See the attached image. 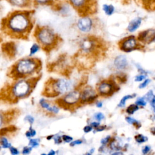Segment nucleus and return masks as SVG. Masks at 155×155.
I'll return each mask as SVG.
<instances>
[{
  "mask_svg": "<svg viewBox=\"0 0 155 155\" xmlns=\"http://www.w3.org/2000/svg\"><path fill=\"white\" fill-rule=\"evenodd\" d=\"M9 151H10L11 154H12V155H18L20 153L19 151L18 148H16L14 147H12V146L9 148Z\"/></svg>",
  "mask_w": 155,
  "mask_h": 155,
  "instance_id": "obj_39",
  "label": "nucleus"
},
{
  "mask_svg": "<svg viewBox=\"0 0 155 155\" xmlns=\"http://www.w3.org/2000/svg\"><path fill=\"white\" fill-rule=\"evenodd\" d=\"M142 22V18L140 17H137L133 19H132L127 27L128 30L130 32H134L136 31Z\"/></svg>",
  "mask_w": 155,
  "mask_h": 155,
  "instance_id": "obj_19",
  "label": "nucleus"
},
{
  "mask_svg": "<svg viewBox=\"0 0 155 155\" xmlns=\"http://www.w3.org/2000/svg\"><path fill=\"white\" fill-rule=\"evenodd\" d=\"M25 136L28 138H31V137H33L36 136V131L32 128L31 126H30V127L29 128L28 130H27L25 132Z\"/></svg>",
  "mask_w": 155,
  "mask_h": 155,
  "instance_id": "obj_27",
  "label": "nucleus"
},
{
  "mask_svg": "<svg viewBox=\"0 0 155 155\" xmlns=\"http://www.w3.org/2000/svg\"><path fill=\"white\" fill-rule=\"evenodd\" d=\"M72 8L79 15L86 16L92 14L96 8L95 0H65Z\"/></svg>",
  "mask_w": 155,
  "mask_h": 155,
  "instance_id": "obj_7",
  "label": "nucleus"
},
{
  "mask_svg": "<svg viewBox=\"0 0 155 155\" xmlns=\"http://www.w3.org/2000/svg\"><path fill=\"white\" fill-rule=\"evenodd\" d=\"M34 35L38 43L45 51H49L56 47L59 40L54 31L47 26L37 25Z\"/></svg>",
  "mask_w": 155,
  "mask_h": 155,
  "instance_id": "obj_4",
  "label": "nucleus"
},
{
  "mask_svg": "<svg viewBox=\"0 0 155 155\" xmlns=\"http://www.w3.org/2000/svg\"><path fill=\"white\" fill-rule=\"evenodd\" d=\"M58 0H32L33 7L50 6L51 7Z\"/></svg>",
  "mask_w": 155,
  "mask_h": 155,
  "instance_id": "obj_20",
  "label": "nucleus"
},
{
  "mask_svg": "<svg viewBox=\"0 0 155 155\" xmlns=\"http://www.w3.org/2000/svg\"><path fill=\"white\" fill-rule=\"evenodd\" d=\"M39 104L44 110L50 114H57L59 112V108L58 105L51 104L44 98H41L39 101Z\"/></svg>",
  "mask_w": 155,
  "mask_h": 155,
  "instance_id": "obj_11",
  "label": "nucleus"
},
{
  "mask_svg": "<svg viewBox=\"0 0 155 155\" xmlns=\"http://www.w3.org/2000/svg\"><path fill=\"white\" fill-rule=\"evenodd\" d=\"M0 41H1V38H0Z\"/></svg>",
  "mask_w": 155,
  "mask_h": 155,
  "instance_id": "obj_54",
  "label": "nucleus"
},
{
  "mask_svg": "<svg viewBox=\"0 0 155 155\" xmlns=\"http://www.w3.org/2000/svg\"><path fill=\"white\" fill-rule=\"evenodd\" d=\"M40 48H41V46L38 43L33 44L30 48L29 56H31L34 55L35 53H36L40 50Z\"/></svg>",
  "mask_w": 155,
  "mask_h": 155,
  "instance_id": "obj_23",
  "label": "nucleus"
},
{
  "mask_svg": "<svg viewBox=\"0 0 155 155\" xmlns=\"http://www.w3.org/2000/svg\"><path fill=\"white\" fill-rule=\"evenodd\" d=\"M136 47V41L133 36L125 39L121 42L120 49L125 52H130L135 49Z\"/></svg>",
  "mask_w": 155,
  "mask_h": 155,
  "instance_id": "obj_15",
  "label": "nucleus"
},
{
  "mask_svg": "<svg viewBox=\"0 0 155 155\" xmlns=\"http://www.w3.org/2000/svg\"><path fill=\"white\" fill-rule=\"evenodd\" d=\"M106 128V126L105 125H99L97 127H96L95 128V131L99 132V131H102L103 130H104Z\"/></svg>",
  "mask_w": 155,
  "mask_h": 155,
  "instance_id": "obj_44",
  "label": "nucleus"
},
{
  "mask_svg": "<svg viewBox=\"0 0 155 155\" xmlns=\"http://www.w3.org/2000/svg\"><path fill=\"white\" fill-rule=\"evenodd\" d=\"M145 78V76L144 75H139L137 76L135 78V81H142L143 79H144Z\"/></svg>",
  "mask_w": 155,
  "mask_h": 155,
  "instance_id": "obj_46",
  "label": "nucleus"
},
{
  "mask_svg": "<svg viewBox=\"0 0 155 155\" xmlns=\"http://www.w3.org/2000/svg\"><path fill=\"white\" fill-rule=\"evenodd\" d=\"M133 96L131 95H127V96H125L122 97V99L120 100V102L118 104V107H125V102L127 100L129 99H131V98H133Z\"/></svg>",
  "mask_w": 155,
  "mask_h": 155,
  "instance_id": "obj_29",
  "label": "nucleus"
},
{
  "mask_svg": "<svg viewBox=\"0 0 155 155\" xmlns=\"http://www.w3.org/2000/svg\"><path fill=\"white\" fill-rule=\"evenodd\" d=\"M53 137H54V135H49V136H47V139L48 140H50L53 139Z\"/></svg>",
  "mask_w": 155,
  "mask_h": 155,
  "instance_id": "obj_51",
  "label": "nucleus"
},
{
  "mask_svg": "<svg viewBox=\"0 0 155 155\" xmlns=\"http://www.w3.org/2000/svg\"><path fill=\"white\" fill-rule=\"evenodd\" d=\"M102 10L105 15L108 16H110L113 14L115 10V8L112 4H105L102 5Z\"/></svg>",
  "mask_w": 155,
  "mask_h": 155,
  "instance_id": "obj_21",
  "label": "nucleus"
},
{
  "mask_svg": "<svg viewBox=\"0 0 155 155\" xmlns=\"http://www.w3.org/2000/svg\"><path fill=\"white\" fill-rule=\"evenodd\" d=\"M98 95L91 87H85L81 90L80 103L81 104H90L95 101Z\"/></svg>",
  "mask_w": 155,
  "mask_h": 155,
  "instance_id": "obj_9",
  "label": "nucleus"
},
{
  "mask_svg": "<svg viewBox=\"0 0 155 155\" xmlns=\"http://www.w3.org/2000/svg\"><path fill=\"white\" fill-rule=\"evenodd\" d=\"M125 120H127V122L130 124H134V125H136V126H138V127H140V125L139 124V123L138 122L137 120H136V119L132 118V117H125Z\"/></svg>",
  "mask_w": 155,
  "mask_h": 155,
  "instance_id": "obj_31",
  "label": "nucleus"
},
{
  "mask_svg": "<svg viewBox=\"0 0 155 155\" xmlns=\"http://www.w3.org/2000/svg\"><path fill=\"white\" fill-rule=\"evenodd\" d=\"M114 64L118 69H124L128 64L126 57L124 55H119L117 56L114 59Z\"/></svg>",
  "mask_w": 155,
  "mask_h": 155,
  "instance_id": "obj_18",
  "label": "nucleus"
},
{
  "mask_svg": "<svg viewBox=\"0 0 155 155\" xmlns=\"http://www.w3.org/2000/svg\"><path fill=\"white\" fill-rule=\"evenodd\" d=\"M0 145L4 149H9L12 147V144L8 141V139L4 136H1L0 137Z\"/></svg>",
  "mask_w": 155,
  "mask_h": 155,
  "instance_id": "obj_22",
  "label": "nucleus"
},
{
  "mask_svg": "<svg viewBox=\"0 0 155 155\" xmlns=\"http://www.w3.org/2000/svg\"><path fill=\"white\" fill-rule=\"evenodd\" d=\"M2 50L8 57L13 58L16 54L17 48L15 43L12 42H9L4 43L3 44V45L2 46Z\"/></svg>",
  "mask_w": 155,
  "mask_h": 155,
  "instance_id": "obj_17",
  "label": "nucleus"
},
{
  "mask_svg": "<svg viewBox=\"0 0 155 155\" xmlns=\"http://www.w3.org/2000/svg\"><path fill=\"white\" fill-rule=\"evenodd\" d=\"M81 90L74 88L66 93L56 101V104L60 107L66 110L74 109L81 104L80 103Z\"/></svg>",
  "mask_w": 155,
  "mask_h": 155,
  "instance_id": "obj_6",
  "label": "nucleus"
},
{
  "mask_svg": "<svg viewBox=\"0 0 155 155\" xmlns=\"http://www.w3.org/2000/svg\"><path fill=\"white\" fill-rule=\"evenodd\" d=\"M110 147L111 150H116V151H119L121 149L122 147L120 144L119 142H118L117 140H113V141L111 142L110 144Z\"/></svg>",
  "mask_w": 155,
  "mask_h": 155,
  "instance_id": "obj_25",
  "label": "nucleus"
},
{
  "mask_svg": "<svg viewBox=\"0 0 155 155\" xmlns=\"http://www.w3.org/2000/svg\"><path fill=\"white\" fill-rule=\"evenodd\" d=\"M32 149H33V148H31L29 145L25 146L22 148L21 153L22 154H28L31 153V151H32Z\"/></svg>",
  "mask_w": 155,
  "mask_h": 155,
  "instance_id": "obj_34",
  "label": "nucleus"
},
{
  "mask_svg": "<svg viewBox=\"0 0 155 155\" xmlns=\"http://www.w3.org/2000/svg\"><path fill=\"white\" fill-rule=\"evenodd\" d=\"M81 51L84 53H90L93 51L96 48V43L90 38H84L80 44Z\"/></svg>",
  "mask_w": 155,
  "mask_h": 155,
  "instance_id": "obj_12",
  "label": "nucleus"
},
{
  "mask_svg": "<svg viewBox=\"0 0 155 155\" xmlns=\"http://www.w3.org/2000/svg\"><path fill=\"white\" fill-rule=\"evenodd\" d=\"M34 15L31 8L10 12L1 21V30L13 38H27L34 27Z\"/></svg>",
  "mask_w": 155,
  "mask_h": 155,
  "instance_id": "obj_1",
  "label": "nucleus"
},
{
  "mask_svg": "<svg viewBox=\"0 0 155 155\" xmlns=\"http://www.w3.org/2000/svg\"><path fill=\"white\" fill-rule=\"evenodd\" d=\"M53 139H54V142L55 144L59 145L61 143H62V136H59V135H54L53 137Z\"/></svg>",
  "mask_w": 155,
  "mask_h": 155,
  "instance_id": "obj_35",
  "label": "nucleus"
},
{
  "mask_svg": "<svg viewBox=\"0 0 155 155\" xmlns=\"http://www.w3.org/2000/svg\"><path fill=\"white\" fill-rule=\"evenodd\" d=\"M138 39L144 44H150L155 40V30L148 29L142 31L138 36Z\"/></svg>",
  "mask_w": 155,
  "mask_h": 155,
  "instance_id": "obj_13",
  "label": "nucleus"
},
{
  "mask_svg": "<svg viewBox=\"0 0 155 155\" xmlns=\"http://www.w3.org/2000/svg\"><path fill=\"white\" fill-rule=\"evenodd\" d=\"M38 81L36 77L16 79L10 88V98L19 100L28 97L35 88Z\"/></svg>",
  "mask_w": 155,
  "mask_h": 155,
  "instance_id": "obj_3",
  "label": "nucleus"
},
{
  "mask_svg": "<svg viewBox=\"0 0 155 155\" xmlns=\"http://www.w3.org/2000/svg\"><path fill=\"white\" fill-rule=\"evenodd\" d=\"M12 6L18 9H29L33 5L32 0H5Z\"/></svg>",
  "mask_w": 155,
  "mask_h": 155,
  "instance_id": "obj_14",
  "label": "nucleus"
},
{
  "mask_svg": "<svg viewBox=\"0 0 155 155\" xmlns=\"http://www.w3.org/2000/svg\"><path fill=\"white\" fill-rule=\"evenodd\" d=\"M62 141L66 143H70L73 140V138L69 135L63 134L62 135Z\"/></svg>",
  "mask_w": 155,
  "mask_h": 155,
  "instance_id": "obj_33",
  "label": "nucleus"
},
{
  "mask_svg": "<svg viewBox=\"0 0 155 155\" xmlns=\"http://www.w3.org/2000/svg\"><path fill=\"white\" fill-rule=\"evenodd\" d=\"M74 89L73 82L67 78L50 79L45 83L44 94L46 96L55 97L64 94Z\"/></svg>",
  "mask_w": 155,
  "mask_h": 155,
  "instance_id": "obj_5",
  "label": "nucleus"
},
{
  "mask_svg": "<svg viewBox=\"0 0 155 155\" xmlns=\"http://www.w3.org/2000/svg\"><path fill=\"white\" fill-rule=\"evenodd\" d=\"M24 120L27 122L28 123H29L30 126H31L33 124V123L35 122V118L33 117V116H32L31 115H27L24 117Z\"/></svg>",
  "mask_w": 155,
  "mask_h": 155,
  "instance_id": "obj_32",
  "label": "nucleus"
},
{
  "mask_svg": "<svg viewBox=\"0 0 155 155\" xmlns=\"http://www.w3.org/2000/svg\"><path fill=\"white\" fill-rule=\"evenodd\" d=\"M94 118L97 120L98 122H100L104 118V115L102 113H97L94 115Z\"/></svg>",
  "mask_w": 155,
  "mask_h": 155,
  "instance_id": "obj_37",
  "label": "nucleus"
},
{
  "mask_svg": "<svg viewBox=\"0 0 155 155\" xmlns=\"http://www.w3.org/2000/svg\"><path fill=\"white\" fill-rule=\"evenodd\" d=\"M151 133H152L153 134H155V127H154V128H151Z\"/></svg>",
  "mask_w": 155,
  "mask_h": 155,
  "instance_id": "obj_53",
  "label": "nucleus"
},
{
  "mask_svg": "<svg viewBox=\"0 0 155 155\" xmlns=\"http://www.w3.org/2000/svg\"><path fill=\"white\" fill-rule=\"evenodd\" d=\"M41 68V62L35 58H24L13 65L9 75L15 80L30 78Z\"/></svg>",
  "mask_w": 155,
  "mask_h": 155,
  "instance_id": "obj_2",
  "label": "nucleus"
},
{
  "mask_svg": "<svg viewBox=\"0 0 155 155\" xmlns=\"http://www.w3.org/2000/svg\"><path fill=\"white\" fill-rule=\"evenodd\" d=\"M96 107L98 108H101L102 107V103L101 102H97L96 103Z\"/></svg>",
  "mask_w": 155,
  "mask_h": 155,
  "instance_id": "obj_50",
  "label": "nucleus"
},
{
  "mask_svg": "<svg viewBox=\"0 0 155 155\" xmlns=\"http://www.w3.org/2000/svg\"><path fill=\"white\" fill-rule=\"evenodd\" d=\"M8 117V116L6 115L5 113L0 112V128L4 125L7 122V118Z\"/></svg>",
  "mask_w": 155,
  "mask_h": 155,
  "instance_id": "obj_28",
  "label": "nucleus"
},
{
  "mask_svg": "<svg viewBox=\"0 0 155 155\" xmlns=\"http://www.w3.org/2000/svg\"><path fill=\"white\" fill-rule=\"evenodd\" d=\"M134 139H135L136 141L138 143H143L148 140V138L147 137L143 136L142 134H137V135L135 136Z\"/></svg>",
  "mask_w": 155,
  "mask_h": 155,
  "instance_id": "obj_30",
  "label": "nucleus"
},
{
  "mask_svg": "<svg viewBox=\"0 0 155 155\" xmlns=\"http://www.w3.org/2000/svg\"><path fill=\"white\" fill-rule=\"evenodd\" d=\"M136 104L137 105H140V106H145L146 105V100L143 97L139 98L137 100L136 102Z\"/></svg>",
  "mask_w": 155,
  "mask_h": 155,
  "instance_id": "obj_36",
  "label": "nucleus"
},
{
  "mask_svg": "<svg viewBox=\"0 0 155 155\" xmlns=\"http://www.w3.org/2000/svg\"><path fill=\"white\" fill-rule=\"evenodd\" d=\"M93 21L89 15L81 16L76 22V27L79 31L83 33H89L93 28Z\"/></svg>",
  "mask_w": 155,
  "mask_h": 155,
  "instance_id": "obj_8",
  "label": "nucleus"
},
{
  "mask_svg": "<svg viewBox=\"0 0 155 155\" xmlns=\"http://www.w3.org/2000/svg\"><path fill=\"white\" fill-rule=\"evenodd\" d=\"M153 97V91L152 90H150L146 94L145 96H144V99L146 100V101H150L151 100Z\"/></svg>",
  "mask_w": 155,
  "mask_h": 155,
  "instance_id": "obj_40",
  "label": "nucleus"
},
{
  "mask_svg": "<svg viewBox=\"0 0 155 155\" xmlns=\"http://www.w3.org/2000/svg\"><path fill=\"white\" fill-rule=\"evenodd\" d=\"M150 104L153 108H155V96L153 97L150 101Z\"/></svg>",
  "mask_w": 155,
  "mask_h": 155,
  "instance_id": "obj_48",
  "label": "nucleus"
},
{
  "mask_svg": "<svg viewBox=\"0 0 155 155\" xmlns=\"http://www.w3.org/2000/svg\"><path fill=\"white\" fill-rule=\"evenodd\" d=\"M51 7L62 16L68 15L73 9L70 4L65 0H58Z\"/></svg>",
  "mask_w": 155,
  "mask_h": 155,
  "instance_id": "obj_10",
  "label": "nucleus"
},
{
  "mask_svg": "<svg viewBox=\"0 0 155 155\" xmlns=\"http://www.w3.org/2000/svg\"><path fill=\"white\" fill-rule=\"evenodd\" d=\"M113 154H114V155H116V154L121 155V154H123V153H122V152H116V153H113Z\"/></svg>",
  "mask_w": 155,
  "mask_h": 155,
  "instance_id": "obj_52",
  "label": "nucleus"
},
{
  "mask_svg": "<svg viewBox=\"0 0 155 155\" xmlns=\"http://www.w3.org/2000/svg\"><path fill=\"white\" fill-rule=\"evenodd\" d=\"M138 109H139V107H138L137 105L131 104L127 107V108L126 110V112L130 114H132L134 112H136Z\"/></svg>",
  "mask_w": 155,
  "mask_h": 155,
  "instance_id": "obj_26",
  "label": "nucleus"
},
{
  "mask_svg": "<svg viewBox=\"0 0 155 155\" xmlns=\"http://www.w3.org/2000/svg\"><path fill=\"white\" fill-rule=\"evenodd\" d=\"M150 147H149V146H148V145H146V146H145L143 148V149H142V153H143V154H147L149 151H150Z\"/></svg>",
  "mask_w": 155,
  "mask_h": 155,
  "instance_id": "obj_45",
  "label": "nucleus"
},
{
  "mask_svg": "<svg viewBox=\"0 0 155 155\" xmlns=\"http://www.w3.org/2000/svg\"><path fill=\"white\" fill-rule=\"evenodd\" d=\"M82 143V140L81 139H76V140H73L70 143V146L71 147H74L76 145H81Z\"/></svg>",
  "mask_w": 155,
  "mask_h": 155,
  "instance_id": "obj_38",
  "label": "nucleus"
},
{
  "mask_svg": "<svg viewBox=\"0 0 155 155\" xmlns=\"http://www.w3.org/2000/svg\"><path fill=\"white\" fill-rule=\"evenodd\" d=\"M150 79H146L143 82H142L141 84H140V85H139V88H145V87H147V85L150 83Z\"/></svg>",
  "mask_w": 155,
  "mask_h": 155,
  "instance_id": "obj_42",
  "label": "nucleus"
},
{
  "mask_svg": "<svg viewBox=\"0 0 155 155\" xmlns=\"http://www.w3.org/2000/svg\"><path fill=\"white\" fill-rule=\"evenodd\" d=\"M100 125L99 124V122H93L90 124V125L93 127V128H96V127H97L99 125Z\"/></svg>",
  "mask_w": 155,
  "mask_h": 155,
  "instance_id": "obj_47",
  "label": "nucleus"
},
{
  "mask_svg": "<svg viewBox=\"0 0 155 155\" xmlns=\"http://www.w3.org/2000/svg\"><path fill=\"white\" fill-rule=\"evenodd\" d=\"M39 144L40 140L39 139L36 138H31L28 142V145L33 148H38L39 146Z\"/></svg>",
  "mask_w": 155,
  "mask_h": 155,
  "instance_id": "obj_24",
  "label": "nucleus"
},
{
  "mask_svg": "<svg viewBox=\"0 0 155 155\" xmlns=\"http://www.w3.org/2000/svg\"><path fill=\"white\" fill-rule=\"evenodd\" d=\"M56 154V151L53 150H50V151L47 153L48 155H54Z\"/></svg>",
  "mask_w": 155,
  "mask_h": 155,
  "instance_id": "obj_49",
  "label": "nucleus"
},
{
  "mask_svg": "<svg viewBox=\"0 0 155 155\" xmlns=\"http://www.w3.org/2000/svg\"><path fill=\"white\" fill-rule=\"evenodd\" d=\"M110 139V136H108L107 137H106L102 139L101 140V143L102 145H106L107 143H108V142H109Z\"/></svg>",
  "mask_w": 155,
  "mask_h": 155,
  "instance_id": "obj_43",
  "label": "nucleus"
},
{
  "mask_svg": "<svg viewBox=\"0 0 155 155\" xmlns=\"http://www.w3.org/2000/svg\"><path fill=\"white\" fill-rule=\"evenodd\" d=\"M93 128L90 125H86V126H85V127H84L83 131H84V133H88L91 131L92 130H93Z\"/></svg>",
  "mask_w": 155,
  "mask_h": 155,
  "instance_id": "obj_41",
  "label": "nucleus"
},
{
  "mask_svg": "<svg viewBox=\"0 0 155 155\" xmlns=\"http://www.w3.org/2000/svg\"><path fill=\"white\" fill-rule=\"evenodd\" d=\"M113 85L111 83L107 82H102L100 83L97 87V91L99 94L104 96L111 94L113 91Z\"/></svg>",
  "mask_w": 155,
  "mask_h": 155,
  "instance_id": "obj_16",
  "label": "nucleus"
}]
</instances>
